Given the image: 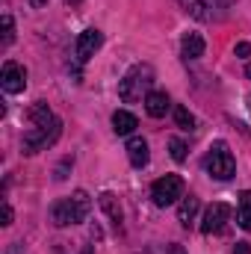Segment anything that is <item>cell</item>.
I'll use <instances>...</instances> for the list:
<instances>
[{"mask_svg": "<svg viewBox=\"0 0 251 254\" xmlns=\"http://www.w3.org/2000/svg\"><path fill=\"white\" fill-rule=\"evenodd\" d=\"M151 86H154V68L151 65H136L125 80L119 83V98L125 104H136V101H145L151 95Z\"/></svg>", "mask_w": 251, "mask_h": 254, "instance_id": "1", "label": "cell"}, {"mask_svg": "<svg viewBox=\"0 0 251 254\" xmlns=\"http://www.w3.org/2000/svg\"><path fill=\"white\" fill-rule=\"evenodd\" d=\"M204 169H207V175L216 178V181H231V178H234L237 160H234L228 142L216 139V142L210 145V151H207V157H204Z\"/></svg>", "mask_w": 251, "mask_h": 254, "instance_id": "2", "label": "cell"}, {"mask_svg": "<svg viewBox=\"0 0 251 254\" xmlns=\"http://www.w3.org/2000/svg\"><path fill=\"white\" fill-rule=\"evenodd\" d=\"M178 3L198 21H222L234 0H178Z\"/></svg>", "mask_w": 251, "mask_h": 254, "instance_id": "3", "label": "cell"}, {"mask_svg": "<svg viewBox=\"0 0 251 254\" xmlns=\"http://www.w3.org/2000/svg\"><path fill=\"white\" fill-rule=\"evenodd\" d=\"M151 198H154L157 207H169V204H175L178 198H184V178H181V175H166V178L154 181V187H151Z\"/></svg>", "mask_w": 251, "mask_h": 254, "instance_id": "4", "label": "cell"}, {"mask_svg": "<svg viewBox=\"0 0 251 254\" xmlns=\"http://www.w3.org/2000/svg\"><path fill=\"white\" fill-rule=\"evenodd\" d=\"M60 133H63V125L60 122L51 125V127H33L30 133H24V154H39V151L51 148L60 139Z\"/></svg>", "mask_w": 251, "mask_h": 254, "instance_id": "5", "label": "cell"}, {"mask_svg": "<svg viewBox=\"0 0 251 254\" xmlns=\"http://www.w3.org/2000/svg\"><path fill=\"white\" fill-rule=\"evenodd\" d=\"M228 222H231V207L222 204V201H216V204H210V207L204 210L201 231H204V234H222V231L228 228Z\"/></svg>", "mask_w": 251, "mask_h": 254, "instance_id": "6", "label": "cell"}, {"mask_svg": "<svg viewBox=\"0 0 251 254\" xmlns=\"http://www.w3.org/2000/svg\"><path fill=\"white\" fill-rule=\"evenodd\" d=\"M101 45H104L101 30H83V33L77 36V42H74V54H77L80 63H86L89 57H95V51H98Z\"/></svg>", "mask_w": 251, "mask_h": 254, "instance_id": "7", "label": "cell"}, {"mask_svg": "<svg viewBox=\"0 0 251 254\" xmlns=\"http://www.w3.org/2000/svg\"><path fill=\"white\" fill-rule=\"evenodd\" d=\"M0 86H3L9 95L24 92V86H27V71L18 63H6L3 65V74H0Z\"/></svg>", "mask_w": 251, "mask_h": 254, "instance_id": "8", "label": "cell"}, {"mask_svg": "<svg viewBox=\"0 0 251 254\" xmlns=\"http://www.w3.org/2000/svg\"><path fill=\"white\" fill-rule=\"evenodd\" d=\"M127 157H130V166H133V169H145L148 160H151V154H148V142L139 139V136H133V139L127 142Z\"/></svg>", "mask_w": 251, "mask_h": 254, "instance_id": "9", "label": "cell"}, {"mask_svg": "<svg viewBox=\"0 0 251 254\" xmlns=\"http://www.w3.org/2000/svg\"><path fill=\"white\" fill-rule=\"evenodd\" d=\"M169 107H172V101H169L166 92H151V95L145 98V110H148V116H154V119H163V116L169 113Z\"/></svg>", "mask_w": 251, "mask_h": 254, "instance_id": "10", "label": "cell"}, {"mask_svg": "<svg viewBox=\"0 0 251 254\" xmlns=\"http://www.w3.org/2000/svg\"><path fill=\"white\" fill-rule=\"evenodd\" d=\"M51 219H54V225H57V228H68V225H77V222H74V210H71V201H68V198L57 201V204L51 207Z\"/></svg>", "mask_w": 251, "mask_h": 254, "instance_id": "11", "label": "cell"}, {"mask_svg": "<svg viewBox=\"0 0 251 254\" xmlns=\"http://www.w3.org/2000/svg\"><path fill=\"white\" fill-rule=\"evenodd\" d=\"M136 127H139V119H136L133 113H127V110H116V113H113V130H116L119 136H130Z\"/></svg>", "mask_w": 251, "mask_h": 254, "instance_id": "12", "label": "cell"}, {"mask_svg": "<svg viewBox=\"0 0 251 254\" xmlns=\"http://www.w3.org/2000/svg\"><path fill=\"white\" fill-rule=\"evenodd\" d=\"M30 122H33V127H51V125H57L60 119L54 116V110H51L45 101H39V104L30 110Z\"/></svg>", "mask_w": 251, "mask_h": 254, "instance_id": "13", "label": "cell"}, {"mask_svg": "<svg viewBox=\"0 0 251 254\" xmlns=\"http://www.w3.org/2000/svg\"><path fill=\"white\" fill-rule=\"evenodd\" d=\"M68 201H71V210H74V222H83V219L89 216V210H92V198H89V192L77 190Z\"/></svg>", "mask_w": 251, "mask_h": 254, "instance_id": "14", "label": "cell"}, {"mask_svg": "<svg viewBox=\"0 0 251 254\" xmlns=\"http://www.w3.org/2000/svg\"><path fill=\"white\" fill-rule=\"evenodd\" d=\"M204 39L198 36V33H187L184 36V42H181V54L187 57V60H198V57H204Z\"/></svg>", "mask_w": 251, "mask_h": 254, "instance_id": "15", "label": "cell"}, {"mask_svg": "<svg viewBox=\"0 0 251 254\" xmlns=\"http://www.w3.org/2000/svg\"><path fill=\"white\" fill-rule=\"evenodd\" d=\"M198 207H201V204H198V198H192V195L181 201V207H178V219H181V225H187V228H189V225L195 222V216H198Z\"/></svg>", "mask_w": 251, "mask_h": 254, "instance_id": "16", "label": "cell"}, {"mask_svg": "<svg viewBox=\"0 0 251 254\" xmlns=\"http://www.w3.org/2000/svg\"><path fill=\"white\" fill-rule=\"evenodd\" d=\"M98 201H101V207L107 210V216L113 219V225L119 228V225H122V207L116 204V195H113V192H101V198H98Z\"/></svg>", "mask_w": 251, "mask_h": 254, "instance_id": "17", "label": "cell"}, {"mask_svg": "<svg viewBox=\"0 0 251 254\" xmlns=\"http://www.w3.org/2000/svg\"><path fill=\"white\" fill-rule=\"evenodd\" d=\"M237 216H240V225L251 231V190L240 192V204H237Z\"/></svg>", "mask_w": 251, "mask_h": 254, "instance_id": "18", "label": "cell"}, {"mask_svg": "<svg viewBox=\"0 0 251 254\" xmlns=\"http://www.w3.org/2000/svg\"><path fill=\"white\" fill-rule=\"evenodd\" d=\"M169 151H172V160H175V163H184V160H187V145H184V139L172 136V139H169Z\"/></svg>", "mask_w": 251, "mask_h": 254, "instance_id": "19", "label": "cell"}, {"mask_svg": "<svg viewBox=\"0 0 251 254\" xmlns=\"http://www.w3.org/2000/svg\"><path fill=\"white\" fill-rule=\"evenodd\" d=\"M175 122L181 130H192L195 127V119H192V113H189L187 107H175Z\"/></svg>", "mask_w": 251, "mask_h": 254, "instance_id": "20", "label": "cell"}, {"mask_svg": "<svg viewBox=\"0 0 251 254\" xmlns=\"http://www.w3.org/2000/svg\"><path fill=\"white\" fill-rule=\"evenodd\" d=\"M12 39H15V24L9 15H3V45H12Z\"/></svg>", "mask_w": 251, "mask_h": 254, "instance_id": "21", "label": "cell"}, {"mask_svg": "<svg viewBox=\"0 0 251 254\" xmlns=\"http://www.w3.org/2000/svg\"><path fill=\"white\" fill-rule=\"evenodd\" d=\"M71 166H74V160H71V157H65L63 163H60V166H57V172H54V178H57V181H65V178H68V175H65V172H68V169H71Z\"/></svg>", "mask_w": 251, "mask_h": 254, "instance_id": "22", "label": "cell"}, {"mask_svg": "<svg viewBox=\"0 0 251 254\" xmlns=\"http://www.w3.org/2000/svg\"><path fill=\"white\" fill-rule=\"evenodd\" d=\"M237 57H243V60L251 57V45H249V42H240V45H237Z\"/></svg>", "mask_w": 251, "mask_h": 254, "instance_id": "23", "label": "cell"}, {"mask_svg": "<svg viewBox=\"0 0 251 254\" xmlns=\"http://www.w3.org/2000/svg\"><path fill=\"white\" fill-rule=\"evenodd\" d=\"M0 219H3L0 225H12V207H9V204H3V216H0Z\"/></svg>", "mask_w": 251, "mask_h": 254, "instance_id": "24", "label": "cell"}, {"mask_svg": "<svg viewBox=\"0 0 251 254\" xmlns=\"http://www.w3.org/2000/svg\"><path fill=\"white\" fill-rule=\"evenodd\" d=\"M234 254H251V246H249V243H237Z\"/></svg>", "mask_w": 251, "mask_h": 254, "instance_id": "25", "label": "cell"}, {"mask_svg": "<svg viewBox=\"0 0 251 254\" xmlns=\"http://www.w3.org/2000/svg\"><path fill=\"white\" fill-rule=\"evenodd\" d=\"M169 254H187V252H184V246H172V249H169Z\"/></svg>", "mask_w": 251, "mask_h": 254, "instance_id": "26", "label": "cell"}, {"mask_svg": "<svg viewBox=\"0 0 251 254\" xmlns=\"http://www.w3.org/2000/svg\"><path fill=\"white\" fill-rule=\"evenodd\" d=\"M246 77H251V63H249V65H246Z\"/></svg>", "mask_w": 251, "mask_h": 254, "instance_id": "27", "label": "cell"}, {"mask_svg": "<svg viewBox=\"0 0 251 254\" xmlns=\"http://www.w3.org/2000/svg\"><path fill=\"white\" fill-rule=\"evenodd\" d=\"M42 3H45V0H33V6H36V9H39V6H42Z\"/></svg>", "mask_w": 251, "mask_h": 254, "instance_id": "28", "label": "cell"}, {"mask_svg": "<svg viewBox=\"0 0 251 254\" xmlns=\"http://www.w3.org/2000/svg\"><path fill=\"white\" fill-rule=\"evenodd\" d=\"M86 254H92V249H86Z\"/></svg>", "mask_w": 251, "mask_h": 254, "instance_id": "29", "label": "cell"}]
</instances>
